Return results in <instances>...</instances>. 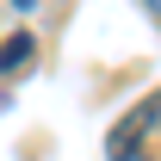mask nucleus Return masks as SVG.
I'll return each mask as SVG.
<instances>
[{"label":"nucleus","instance_id":"1","mask_svg":"<svg viewBox=\"0 0 161 161\" xmlns=\"http://www.w3.org/2000/svg\"><path fill=\"white\" fill-rule=\"evenodd\" d=\"M155 124H161V93H149V99H136L118 124H112V136H105V155H112V161H136V142L149 136Z\"/></svg>","mask_w":161,"mask_h":161},{"label":"nucleus","instance_id":"2","mask_svg":"<svg viewBox=\"0 0 161 161\" xmlns=\"http://www.w3.org/2000/svg\"><path fill=\"white\" fill-rule=\"evenodd\" d=\"M25 62H31V37H13V43H0V75H19Z\"/></svg>","mask_w":161,"mask_h":161}]
</instances>
